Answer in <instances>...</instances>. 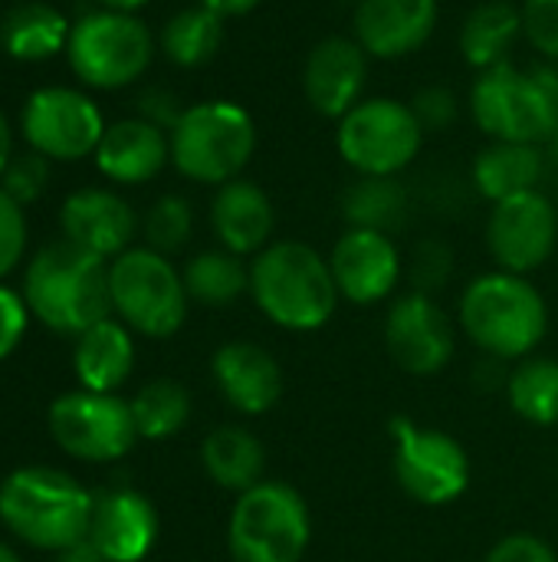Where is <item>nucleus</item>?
I'll list each match as a JSON object with an SVG mask.
<instances>
[{"label": "nucleus", "instance_id": "15", "mask_svg": "<svg viewBox=\"0 0 558 562\" xmlns=\"http://www.w3.org/2000/svg\"><path fill=\"white\" fill-rule=\"evenodd\" d=\"M385 346L398 369L411 375H437L457 349L454 323L428 293H401L385 316Z\"/></svg>", "mask_w": 558, "mask_h": 562}, {"label": "nucleus", "instance_id": "22", "mask_svg": "<svg viewBox=\"0 0 558 562\" xmlns=\"http://www.w3.org/2000/svg\"><path fill=\"white\" fill-rule=\"evenodd\" d=\"M89 540L109 562H141L158 540V514L138 491H105L95 497Z\"/></svg>", "mask_w": 558, "mask_h": 562}, {"label": "nucleus", "instance_id": "30", "mask_svg": "<svg viewBox=\"0 0 558 562\" xmlns=\"http://www.w3.org/2000/svg\"><path fill=\"white\" fill-rule=\"evenodd\" d=\"M158 43H161L164 59L181 69L207 66L220 53V43H224V16L207 10L204 3L184 7L168 16Z\"/></svg>", "mask_w": 558, "mask_h": 562}, {"label": "nucleus", "instance_id": "39", "mask_svg": "<svg viewBox=\"0 0 558 562\" xmlns=\"http://www.w3.org/2000/svg\"><path fill=\"white\" fill-rule=\"evenodd\" d=\"M26 250V217L23 207L0 188V280L16 270Z\"/></svg>", "mask_w": 558, "mask_h": 562}, {"label": "nucleus", "instance_id": "5", "mask_svg": "<svg viewBox=\"0 0 558 562\" xmlns=\"http://www.w3.org/2000/svg\"><path fill=\"white\" fill-rule=\"evenodd\" d=\"M474 122L490 142H553L558 132L556 66L520 69L513 63L477 72L470 89Z\"/></svg>", "mask_w": 558, "mask_h": 562}, {"label": "nucleus", "instance_id": "3", "mask_svg": "<svg viewBox=\"0 0 558 562\" xmlns=\"http://www.w3.org/2000/svg\"><path fill=\"white\" fill-rule=\"evenodd\" d=\"M460 329L490 359L520 362L549 333V306L523 273L490 270L467 283L457 306Z\"/></svg>", "mask_w": 558, "mask_h": 562}, {"label": "nucleus", "instance_id": "47", "mask_svg": "<svg viewBox=\"0 0 558 562\" xmlns=\"http://www.w3.org/2000/svg\"><path fill=\"white\" fill-rule=\"evenodd\" d=\"M0 562H20V557H16L7 543H0Z\"/></svg>", "mask_w": 558, "mask_h": 562}, {"label": "nucleus", "instance_id": "9", "mask_svg": "<svg viewBox=\"0 0 558 562\" xmlns=\"http://www.w3.org/2000/svg\"><path fill=\"white\" fill-rule=\"evenodd\" d=\"M69 69L89 89H125L138 82L155 59V36L135 13L92 10L72 23L66 43Z\"/></svg>", "mask_w": 558, "mask_h": 562}, {"label": "nucleus", "instance_id": "36", "mask_svg": "<svg viewBox=\"0 0 558 562\" xmlns=\"http://www.w3.org/2000/svg\"><path fill=\"white\" fill-rule=\"evenodd\" d=\"M523 40L546 59L558 66V0H523Z\"/></svg>", "mask_w": 558, "mask_h": 562}, {"label": "nucleus", "instance_id": "48", "mask_svg": "<svg viewBox=\"0 0 558 562\" xmlns=\"http://www.w3.org/2000/svg\"><path fill=\"white\" fill-rule=\"evenodd\" d=\"M553 145V161H556V168H558V132H556V138L549 142Z\"/></svg>", "mask_w": 558, "mask_h": 562}, {"label": "nucleus", "instance_id": "37", "mask_svg": "<svg viewBox=\"0 0 558 562\" xmlns=\"http://www.w3.org/2000/svg\"><path fill=\"white\" fill-rule=\"evenodd\" d=\"M451 273H454L451 247L441 244V240H421L418 250H414V260H411V283H414V290L434 296L437 290L447 286Z\"/></svg>", "mask_w": 558, "mask_h": 562}, {"label": "nucleus", "instance_id": "33", "mask_svg": "<svg viewBox=\"0 0 558 562\" xmlns=\"http://www.w3.org/2000/svg\"><path fill=\"white\" fill-rule=\"evenodd\" d=\"M128 405H132L138 438H148V441L174 438L191 418V395L184 385L171 379H155L141 385Z\"/></svg>", "mask_w": 558, "mask_h": 562}, {"label": "nucleus", "instance_id": "2", "mask_svg": "<svg viewBox=\"0 0 558 562\" xmlns=\"http://www.w3.org/2000/svg\"><path fill=\"white\" fill-rule=\"evenodd\" d=\"M30 316L62 336H79L112 316L109 260L59 240L43 247L23 273Z\"/></svg>", "mask_w": 558, "mask_h": 562}, {"label": "nucleus", "instance_id": "41", "mask_svg": "<svg viewBox=\"0 0 558 562\" xmlns=\"http://www.w3.org/2000/svg\"><path fill=\"white\" fill-rule=\"evenodd\" d=\"M483 562H558L556 550L533 533H510L503 537Z\"/></svg>", "mask_w": 558, "mask_h": 562}, {"label": "nucleus", "instance_id": "8", "mask_svg": "<svg viewBox=\"0 0 558 562\" xmlns=\"http://www.w3.org/2000/svg\"><path fill=\"white\" fill-rule=\"evenodd\" d=\"M109 296L112 313L132 333L148 339L174 336L191 306L181 270L171 263V257L151 247H128L109 260Z\"/></svg>", "mask_w": 558, "mask_h": 562}, {"label": "nucleus", "instance_id": "31", "mask_svg": "<svg viewBox=\"0 0 558 562\" xmlns=\"http://www.w3.org/2000/svg\"><path fill=\"white\" fill-rule=\"evenodd\" d=\"M342 217L349 227L391 234L408 217V191L398 178L358 175L342 194Z\"/></svg>", "mask_w": 558, "mask_h": 562}, {"label": "nucleus", "instance_id": "27", "mask_svg": "<svg viewBox=\"0 0 558 562\" xmlns=\"http://www.w3.org/2000/svg\"><path fill=\"white\" fill-rule=\"evenodd\" d=\"M201 464L204 474L230 494H243L266 481V448L253 431L240 425L214 428L201 445Z\"/></svg>", "mask_w": 558, "mask_h": 562}, {"label": "nucleus", "instance_id": "49", "mask_svg": "<svg viewBox=\"0 0 558 562\" xmlns=\"http://www.w3.org/2000/svg\"><path fill=\"white\" fill-rule=\"evenodd\" d=\"M332 3H358V0H332Z\"/></svg>", "mask_w": 558, "mask_h": 562}, {"label": "nucleus", "instance_id": "23", "mask_svg": "<svg viewBox=\"0 0 558 562\" xmlns=\"http://www.w3.org/2000/svg\"><path fill=\"white\" fill-rule=\"evenodd\" d=\"M171 161V138L164 128L145 119H118L105 125V135L95 148L99 171L115 184H145L164 171Z\"/></svg>", "mask_w": 558, "mask_h": 562}, {"label": "nucleus", "instance_id": "17", "mask_svg": "<svg viewBox=\"0 0 558 562\" xmlns=\"http://www.w3.org/2000/svg\"><path fill=\"white\" fill-rule=\"evenodd\" d=\"M372 56L355 36H326L319 40L303 66V95L312 112L339 122L352 112L368 89Z\"/></svg>", "mask_w": 558, "mask_h": 562}, {"label": "nucleus", "instance_id": "29", "mask_svg": "<svg viewBox=\"0 0 558 562\" xmlns=\"http://www.w3.org/2000/svg\"><path fill=\"white\" fill-rule=\"evenodd\" d=\"M181 277H184V290L191 303H201L210 310L234 306L243 293H250V263H243V257L224 247L194 254L184 263Z\"/></svg>", "mask_w": 558, "mask_h": 562}, {"label": "nucleus", "instance_id": "35", "mask_svg": "<svg viewBox=\"0 0 558 562\" xmlns=\"http://www.w3.org/2000/svg\"><path fill=\"white\" fill-rule=\"evenodd\" d=\"M46 181H49V158H43L39 151H23V155H13L10 165L3 168L0 175V188L20 204H33L43 191H46Z\"/></svg>", "mask_w": 558, "mask_h": 562}, {"label": "nucleus", "instance_id": "12", "mask_svg": "<svg viewBox=\"0 0 558 562\" xmlns=\"http://www.w3.org/2000/svg\"><path fill=\"white\" fill-rule=\"evenodd\" d=\"M53 441L79 461H118L138 441L132 405L109 392H66L49 405Z\"/></svg>", "mask_w": 558, "mask_h": 562}, {"label": "nucleus", "instance_id": "25", "mask_svg": "<svg viewBox=\"0 0 558 562\" xmlns=\"http://www.w3.org/2000/svg\"><path fill=\"white\" fill-rule=\"evenodd\" d=\"M546 175V155L543 145L533 142H490L477 151L470 181L480 198L490 204H500L506 198L539 191V181Z\"/></svg>", "mask_w": 558, "mask_h": 562}, {"label": "nucleus", "instance_id": "46", "mask_svg": "<svg viewBox=\"0 0 558 562\" xmlns=\"http://www.w3.org/2000/svg\"><path fill=\"white\" fill-rule=\"evenodd\" d=\"M102 10H118V13H135V10H141L145 3H151V0H95Z\"/></svg>", "mask_w": 558, "mask_h": 562}, {"label": "nucleus", "instance_id": "6", "mask_svg": "<svg viewBox=\"0 0 558 562\" xmlns=\"http://www.w3.org/2000/svg\"><path fill=\"white\" fill-rule=\"evenodd\" d=\"M168 138L178 175L194 184L220 188L243 178V168L257 151V122L240 102L204 99L184 109Z\"/></svg>", "mask_w": 558, "mask_h": 562}, {"label": "nucleus", "instance_id": "32", "mask_svg": "<svg viewBox=\"0 0 558 562\" xmlns=\"http://www.w3.org/2000/svg\"><path fill=\"white\" fill-rule=\"evenodd\" d=\"M506 402L510 408L536 425L553 428L558 425V362L546 356H526L506 379Z\"/></svg>", "mask_w": 558, "mask_h": 562}, {"label": "nucleus", "instance_id": "24", "mask_svg": "<svg viewBox=\"0 0 558 562\" xmlns=\"http://www.w3.org/2000/svg\"><path fill=\"white\" fill-rule=\"evenodd\" d=\"M135 369V339L122 319H102L76 336L72 349V372L82 389L109 392L122 389Z\"/></svg>", "mask_w": 558, "mask_h": 562}, {"label": "nucleus", "instance_id": "11", "mask_svg": "<svg viewBox=\"0 0 558 562\" xmlns=\"http://www.w3.org/2000/svg\"><path fill=\"white\" fill-rule=\"evenodd\" d=\"M391 445L395 477L411 501L424 507H444L464 497L470 487V458L447 431L418 425L411 418H395Z\"/></svg>", "mask_w": 558, "mask_h": 562}, {"label": "nucleus", "instance_id": "14", "mask_svg": "<svg viewBox=\"0 0 558 562\" xmlns=\"http://www.w3.org/2000/svg\"><path fill=\"white\" fill-rule=\"evenodd\" d=\"M558 244V214L543 191H526L490 207L487 247L497 270L533 273L539 270Z\"/></svg>", "mask_w": 558, "mask_h": 562}, {"label": "nucleus", "instance_id": "4", "mask_svg": "<svg viewBox=\"0 0 558 562\" xmlns=\"http://www.w3.org/2000/svg\"><path fill=\"white\" fill-rule=\"evenodd\" d=\"M92 510L95 497L56 468H16L0 484V524L46 553L89 540Z\"/></svg>", "mask_w": 558, "mask_h": 562}, {"label": "nucleus", "instance_id": "19", "mask_svg": "<svg viewBox=\"0 0 558 562\" xmlns=\"http://www.w3.org/2000/svg\"><path fill=\"white\" fill-rule=\"evenodd\" d=\"M59 227H62V240L102 260H115L132 247L138 217L122 194L109 188H82L62 201Z\"/></svg>", "mask_w": 558, "mask_h": 562}, {"label": "nucleus", "instance_id": "1", "mask_svg": "<svg viewBox=\"0 0 558 562\" xmlns=\"http://www.w3.org/2000/svg\"><path fill=\"white\" fill-rule=\"evenodd\" d=\"M250 300L280 329L316 333L339 306V286L312 244L273 240L250 260Z\"/></svg>", "mask_w": 558, "mask_h": 562}, {"label": "nucleus", "instance_id": "28", "mask_svg": "<svg viewBox=\"0 0 558 562\" xmlns=\"http://www.w3.org/2000/svg\"><path fill=\"white\" fill-rule=\"evenodd\" d=\"M69 33V20L56 7L36 0L10 7L0 20V46L20 63H43L56 53H66Z\"/></svg>", "mask_w": 558, "mask_h": 562}, {"label": "nucleus", "instance_id": "18", "mask_svg": "<svg viewBox=\"0 0 558 562\" xmlns=\"http://www.w3.org/2000/svg\"><path fill=\"white\" fill-rule=\"evenodd\" d=\"M441 20V0H358L352 36L372 59H405L428 46Z\"/></svg>", "mask_w": 558, "mask_h": 562}, {"label": "nucleus", "instance_id": "45", "mask_svg": "<svg viewBox=\"0 0 558 562\" xmlns=\"http://www.w3.org/2000/svg\"><path fill=\"white\" fill-rule=\"evenodd\" d=\"M10 158H13V128H10L7 115L0 112V175L10 165Z\"/></svg>", "mask_w": 558, "mask_h": 562}, {"label": "nucleus", "instance_id": "21", "mask_svg": "<svg viewBox=\"0 0 558 562\" xmlns=\"http://www.w3.org/2000/svg\"><path fill=\"white\" fill-rule=\"evenodd\" d=\"M210 231L224 250L253 260L263 247L273 244L276 211L270 194L250 178L220 184L210 198Z\"/></svg>", "mask_w": 558, "mask_h": 562}, {"label": "nucleus", "instance_id": "20", "mask_svg": "<svg viewBox=\"0 0 558 562\" xmlns=\"http://www.w3.org/2000/svg\"><path fill=\"white\" fill-rule=\"evenodd\" d=\"M210 375L224 402L240 415H266L283 398V369L260 342H224L210 359Z\"/></svg>", "mask_w": 558, "mask_h": 562}, {"label": "nucleus", "instance_id": "16", "mask_svg": "<svg viewBox=\"0 0 558 562\" xmlns=\"http://www.w3.org/2000/svg\"><path fill=\"white\" fill-rule=\"evenodd\" d=\"M329 267L339 296L352 306H375L382 300H391L405 277V260L395 237L365 227H349L335 240Z\"/></svg>", "mask_w": 558, "mask_h": 562}, {"label": "nucleus", "instance_id": "26", "mask_svg": "<svg viewBox=\"0 0 558 562\" xmlns=\"http://www.w3.org/2000/svg\"><path fill=\"white\" fill-rule=\"evenodd\" d=\"M520 40H523L520 7H513L510 0H483L464 16L460 56L470 69L487 72L493 66L510 63Z\"/></svg>", "mask_w": 558, "mask_h": 562}, {"label": "nucleus", "instance_id": "34", "mask_svg": "<svg viewBox=\"0 0 558 562\" xmlns=\"http://www.w3.org/2000/svg\"><path fill=\"white\" fill-rule=\"evenodd\" d=\"M141 234H145V247L171 257L178 250L187 247L191 234H194V211H191V201L181 198V194H161L145 221H141Z\"/></svg>", "mask_w": 558, "mask_h": 562}, {"label": "nucleus", "instance_id": "42", "mask_svg": "<svg viewBox=\"0 0 558 562\" xmlns=\"http://www.w3.org/2000/svg\"><path fill=\"white\" fill-rule=\"evenodd\" d=\"M184 109L187 105H181V99L164 86H151V89H145L138 95V119H145V122H151V125H158L164 132H171L178 125Z\"/></svg>", "mask_w": 558, "mask_h": 562}, {"label": "nucleus", "instance_id": "38", "mask_svg": "<svg viewBox=\"0 0 558 562\" xmlns=\"http://www.w3.org/2000/svg\"><path fill=\"white\" fill-rule=\"evenodd\" d=\"M408 105H411V112H414V119L421 122V128L424 132H444V128H451L454 122H457V115H460V99H457V92L454 89H447V86H421L411 99H408Z\"/></svg>", "mask_w": 558, "mask_h": 562}, {"label": "nucleus", "instance_id": "10", "mask_svg": "<svg viewBox=\"0 0 558 562\" xmlns=\"http://www.w3.org/2000/svg\"><path fill=\"white\" fill-rule=\"evenodd\" d=\"M424 135L411 105L391 95H365L335 122L342 161L368 178H398L421 155Z\"/></svg>", "mask_w": 558, "mask_h": 562}, {"label": "nucleus", "instance_id": "44", "mask_svg": "<svg viewBox=\"0 0 558 562\" xmlns=\"http://www.w3.org/2000/svg\"><path fill=\"white\" fill-rule=\"evenodd\" d=\"M201 3L227 20V16H243V13H250V10L260 7L263 0H201Z\"/></svg>", "mask_w": 558, "mask_h": 562}, {"label": "nucleus", "instance_id": "50", "mask_svg": "<svg viewBox=\"0 0 558 562\" xmlns=\"http://www.w3.org/2000/svg\"><path fill=\"white\" fill-rule=\"evenodd\" d=\"M556 86H558V66H556Z\"/></svg>", "mask_w": 558, "mask_h": 562}, {"label": "nucleus", "instance_id": "7", "mask_svg": "<svg viewBox=\"0 0 558 562\" xmlns=\"http://www.w3.org/2000/svg\"><path fill=\"white\" fill-rule=\"evenodd\" d=\"M312 540V517L303 494L283 481H260L237 494L227 520L234 562H303Z\"/></svg>", "mask_w": 558, "mask_h": 562}, {"label": "nucleus", "instance_id": "43", "mask_svg": "<svg viewBox=\"0 0 558 562\" xmlns=\"http://www.w3.org/2000/svg\"><path fill=\"white\" fill-rule=\"evenodd\" d=\"M56 562H109V560L102 557V550H99L92 540H82V543H76V547H69V550L56 553Z\"/></svg>", "mask_w": 558, "mask_h": 562}, {"label": "nucleus", "instance_id": "40", "mask_svg": "<svg viewBox=\"0 0 558 562\" xmlns=\"http://www.w3.org/2000/svg\"><path fill=\"white\" fill-rule=\"evenodd\" d=\"M26 319H30V310L23 303V293H13L10 286L0 283V362L10 352H16V346L23 342Z\"/></svg>", "mask_w": 558, "mask_h": 562}, {"label": "nucleus", "instance_id": "13", "mask_svg": "<svg viewBox=\"0 0 558 562\" xmlns=\"http://www.w3.org/2000/svg\"><path fill=\"white\" fill-rule=\"evenodd\" d=\"M20 128L30 151H39L49 161H79L95 155L105 135V119L86 92L43 86L26 99Z\"/></svg>", "mask_w": 558, "mask_h": 562}]
</instances>
